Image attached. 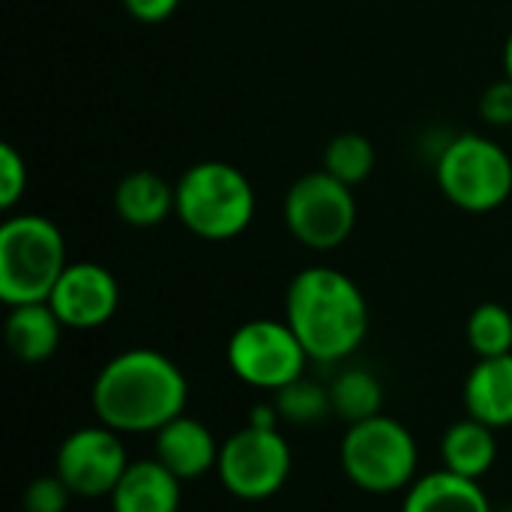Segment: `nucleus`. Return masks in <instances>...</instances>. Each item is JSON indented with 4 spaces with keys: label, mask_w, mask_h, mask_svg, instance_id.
I'll return each instance as SVG.
<instances>
[{
    "label": "nucleus",
    "mask_w": 512,
    "mask_h": 512,
    "mask_svg": "<svg viewBox=\"0 0 512 512\" xmlns=\"http://www.w3.org/2000/svg\"><path fill=\"white\" fill-rule=\"evenodd\" d=\"M495 462H498V441L492 426L465 417L444 432L441 468L468 480H483L495 468Z\"/></svg>",
    "instance_id": "obj_18"
},
{
    "label": "nucleus",
    "mask_w": 512,
    "mask_h": 512,
    "mask_svg": "<svg viewBox=\"0 0 512 512\" xmlns=\"http://www.w3.org/2000/svg\"><path fill=\"white\" fill-rule=\"evenodd\" d=\"M465 336L477 360L512 354V312L501 303H480L468 318Z\"/></svg>",
    "instance_id": "obj_22"
},
{
    "label": "nucleus",
    "mask_w": 512,
    "mask_h": 512,
    "mask_svg": "<svg viewBox=\"0 0 512 512\" xmlns=\"http://www.w3.org/2000/svg\"><path fill=\"white\" fill-rule=\"evenodd\" d=\"M495 512H512V507H507V510H495Z\"/></svg>",
    "instance_id": "obj_28"
},
{
    "label": "nucleus",
    "mask_w": 512,
    "mask_h": 512,
    "mask_svg": "<svg viewBox=\"0 0 512 512\" xmlns=\"http://www.w3.org/2000/svg\"><path fill=\"white\" fill-rule=\"evenodd\" d=\"M504 72H507V78L512 81V30L510 36H507V45H504Z\"/></svg>",
    "instance_id": "obj_27"
},
{
    "label": "nucleus",
    "mask_w": 512,
    "mask_h": 512,
    "mask_svg": "<svg viewBox=\"0 0 512 512\" xmlns=\"http://www.w3.org/2000/svg\"><path fill=\"white\" fill-rule=\"evenodd\" d=\"M63 324L54 315L51 303H24V306H9L6 315V348L12 351L15 360L21 363H45L57 354Z\"/></svg>",
    "instance_id": "obj_16"
},
{
    "label": "nucleus",
    "mask_w": 512,
    "mask_h": 512,
    "mask_svg": "<svg viewBox=\"0 0 512 512\" xmlns=\"http://www.w3.org/2000/svg\"><path fill=\"white\" fill-rule=\"evenodd\" d=\"M291 447L279 429L243 426L222 441L216 474L225 492L237 501H267L279 495L291 477Z\"/></svg>",
    "instance_id": "obj_8"
},
{
    "label": "nucleus",
    "mask_w": 512,
    "mask_h": 512,
    "mask_svg": "<svg viewBox=\"0 0 512 512\" xmlns=\"http://www.w3.org/2000/svg\"><path fill=\"white\" fill-rule=\"evenodd\" d=\"M189 381L183 369L156 348H129L111 357L90 390L99 423L120 435H156L186 414Z\"/></svg>",
    "instance_id": "obj_1"
},
{
    "label": "nucleus",
    "mask_w": 512,
    "mask_h": 512,
    "mask_svg": "<svg viewBox=\"0 0 512 512\" xmlns=\"http://www.w3.org/2000/svg\"><path fill=\"white\" fill-rule=\"evenodd\" d=\"M180 483L159 459L129 462L117 489L111 492V512H180Z\"/></svg>",
    "instance_id": "obj_13"
},
{
    "label": "nucleus",
    "mask_w": 512,
    "mask_h": 512,
    "mask_svg": "<svg viewBox=\"0 0 512 512\" xmlns=\"http://www.w3.org/2000/svg\"><path fill=\"white\" fill-rule=\"evenodd\" d=\"M66 267L63 234L48 216L21 213L0 225V300L6 306L45 303Z\"/></svg>",
    "instance_id": "obj_4"
},
{
    "label": "nucleus",
    "mask_w": 512,
    "mask_h": 512,
    "mask_svg": "<svg viewBox=\"0 0 512 512\" xmlns=\"http://www.w3.org/2000/svg\"><path fill=\"white\" fill-rule=\"evenodd\" d=\"M435 180L459 210L492 213L512 195V159L498 141L462 132L441 150Z\"/></svg>",
    "instance_id": "obj_6"
},
{
    "label": "nucleus",
    "mask_w": 512,
    "mask_h": 512,
    "mask_svg": "<svg viewBox=\"0 0 512 512\" xmlns=\"http://www.w3.org/2000/svg\"><path fill=\"white\" fill-rule=\"evenodd\" d=\"M48 303L66 330H99L120 309V282L96 261H75L57 279Z\"/></svg>",
    "instance_id": "obj_11"
},
{
    "label": "nucleus",
    "mask_w": 512,
    "mask_h": 512,
    "mask_svg": "<svg viewBox=\"0 0 512 512\" xmlns=\"http://www.w3.org/2000/svg\"><path fill=\"white\" fill-rule=\"evenodd\" d=\"M480 117L489 126L512 129V81L507 75L483 90V96H480Z\"/></svg>",
    "instance_id": "obj_25"
},
{
    "label": "nucleus",
    "mask_w": 512,
    "mask_h": 512,
    "mask_svg": "<svg viewBox=\"0 0 512 512\" xmlns=\"http://www.w3.org/2000/svg\"><path fill=\"white\" fill-rule=\"evenodd\" d=\"M273 405L279 411V420L288 426H321L330 414H333V402H330V387L315 384V381H294L288 387H282L279 393H273Z\"/></svg>",
    "instance_id": "obj_21"
},
{
    "label": "nucleus",
    "mask_w": 512,
    "mask_h": 512,
    "mask_svg": "<svg viewBox=\"0 0 512 512\" xmlns=\"http://www.w3.org/2000/svg\"><path fill=\"white\" fill-rule=\"evenodd\" d=\"M468 417L498 429L512 426V354L483 357L465 378Z\"/></svg>",
    "instance_id": "obj_14"
},
{
    "label": "nucleus",
    "mask_w": 512,
    "mask_h": 512,
    "mask_svg": "<svg viewBox=\"0 0 512 512\" xmlns=\"http://www.w3.org/2000/svg\"><path fill=\"white\" fill-rule=\"evenodd\" d=\"M285 321L309 360H348L369 333V303L360 285L336 267H306L285 291Z\"/></svg>",
    "instance_id": "obj_2"
},
{
    "label": "nucleus",
    "mask_w": 512,
    "mask_h": 512,
    "mask_svg": "<svg viewBox=\"0 0 512 512\" xmlns=\"http://www.w3.org/2000/svg\"><path fill=\"white\" fill-rule=\"evenodd\" d=\"M402 512H495L480 480L459 477L447 468H438L426 477H417L405 492Z\"/></svg>",
    "instance_id": "obj_17"
},
{
    "label": "nucleus",
    "mask_w": 512,
    "mask_h": 512,
    "mask_svg": "<svg viewBox=\"0 0 512 512\" xmlns=\"http://www.w3.org/2000/svg\"><path fill=\"white\" fill-rule=\"evenodd\" d=\"M177 207V189L162 174L138 168L114 189V213L132 228H156Z\"/></svg>",
    "instance_id": "obj_15"
},
{
    "label": "nucleus",
    "mask_w": 512,
    "mask_h": 512,
    "mask_svg": "<svg viewBox=\"0 0 512 512\" xmlns=\"http://www.w3.org/2000/svg\"><path fill=\"white\" fill-rule=\"evenodd\" d=\"M129 468L123 435L105 423L81 426L63 438L54 456V474L75 498H111Z\"/></svg>",
    "instance_id": "obj_10"
},
{
    "label": "nucleus",
    "mask_w": 512,
    "mask_h": 512,
    "mask_svg": "<svg viewBox=\"0 0 512 512\" xmlns=\"http://www.w3.org/2000/svg\"><path fill=\"white\" fill-rule=\"evenodd\" d=\"M333 414L348 426L384 414V387L369 369H345L330 384Z\"/></svg>",
    "instance_id": "obj_19"
},
{
    "label": "nucleus",
    "mask_w": 512,
    "mask_h": 512,
    "mask_svg": "<svg viewBox=\"0 0 512 512\" xmlns=\"http://www.w3.org/2000/svg\"><path fill=\"white\" fill-rule=\"evenodd\" d=\"M285 225L297 243L315 252L339 249L357 225V198L333 174L309 171L285 195Z\"/></svg>",
    "instance_id": "obj_9"
},
{
    "label": "nucleus",
    "mask_w": 512,
    "mask_h": 512,
    "mask_svg": "<svg viewBox=\"0 0 512 512\" xmlns=\"http://www.w3.org/2000/svg\"><path fill=\"white\" fill-rule=\"evenodd\" d=\"M123 6L141 24H162L177 12L180 0H123Z\"/></svg>",
    "instance_id": "obj_26"
},
{
    "label": "nucleus",
    "mask_w": 512,
    "mask_h": 512,
    "mask_svg": "<svg viewBox=\"0 0 512 512\" xmlns=\"http://www.w3.org/2000/svg\"><path fill=\"white\" fill-rule=\"evenodd\" d=\"M27 189V162L12 144H0V207L12 210Z\"/></svg>",
    "instance_id": "obj_24"
},
{
    "label": "nucleus",
    "mask_w": 512,
    "mask_h": 512,
    "mask_svg": "<svg viewBox=\"0 0 512 512\" xmlns=\"http://www.w3.org/2000/svg\"><path fill=\"white\" fill-rule=\"evenodd\" d=\"M375 162H378L375 144L360 132H342L330 138V144L324 147V171L351 189L372 177Z\"/></svg>",
    "instance_id": "obj_20"
},
{
    "label": "nucleus",
    "mask_w": 512,
    "mask_h": 512,
    "mask_svg": "<svg viewBox=\"0 0 512 512\" xmlns=\"http://www.w3.org/2000/svg\"><path fill=\"white\" fill-rule=\"evenodd\" d=\"M225 360L237 381L264 393H279L300 381L309 366V354L291 324L273 318L240 324L228 339Z\"/></svg>",
    "instance_id": "obj_7"
},
{
    "label": "nucleus",
    "mask_w": 512,
    "mask_h": 512,
    "mask_svg": "<svg viewBox=\"0 0 512 512\" xmlns=\"http://www.w3.org/2000/svg\"><path fill=\"white\" fill-rule=\"evenodd\" d=\"M345 477L369 495H396L414 486L420 450L411 429L387 414L354 423L339 444Z\"/></svg>",
    "instance_id": "obj_5"
},
{
    "label": "nucleus",
    "mask_w": 512,
    "mask_h": 512,
    "mask_svg": "<svg viewBox=\"0 0 512 512\" xmlns=\"http://www.w3.org/2000/svg\"><path fill=\"white\" fill-rule=\"evenodd\" d=\"M222 444L210 432L207 423L180 414L168 426L156 432V459L177 477V480H201L219 465Z\"/></svg>",
    "instance_id": "obj_12"
},
{
    "label": "nucleus",
    "mask_w": 512,
    "mask_h": 512,
    "mask_svg": "<svg viewBox=\"0 0 512 512\" xmlns=\"http://www.w3.org/2000/svg\"><path fill=\"white\" fill-rule=\"evenodd\" d=\"M72 498L75 495L69 492V486L57 474H51V477H36L24 489L21 504H24V512H66Z\"/></svg>",
    "instance_id": "obj_23"
},
{
    "label": "nucleus",
    "mask_w": 512,
    "mask_h": 512,
    "mask_svg": "<svg viewBox=\"0 0 512 512\" xmlns=\"http://www.w3.org/2000/svg\"><path fill=\"white\" fill-rule=\"evenodd\" d=\"M174 189V216L201 240H234L255 219V189L249 177L231 162H195L180 174Z\"/></svg>",
    "instance_id": "obj_3"
}]
</instances>
